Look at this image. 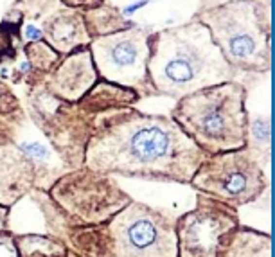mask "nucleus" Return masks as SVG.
Listing matches in <instances>:
<instances>
[{"label":"nucleus","mask_w":275,"mask_h":257,"mask_svg":"<svg viewBox=\"0 0 275 257\" xmlns=\"http://www.w3.org/2000/svg\"><path fill=\"white\" fill-rule=\"evenodd\" d=\"M67 227L101 225L133 200L111 174L76 168L54 180L47 189Z\"/></svg>","instance_id":"423d86ee"},{"label":"nucleus","mask_w":275,"mask_h":257,"mask_svg":"<svg viewBox=\"0 0 275 257\" xmlns=\"http://www.w3.org/2000/svg\"><path fill=\"white\" fill-rule=\"evenodd\" d=\"M238 225V209L196 192L193 209L175 220L176 257H218L223 238Z\"/></svg>","instance_id":"1a4fd4ad"},{"label":"nucleus","mask_w":275,"mask_h":257,"mask_svg":"<svg viewBox=\"0 0 275 257\" xmlns=\"http://www.w3.org/2000/svg\"><path fill=\"white\" fill-rule=\"evenodd\" d=\"M254 2H230L205 15L207 27L232 70H270V15Z\"/></svg>","instance_id":"39448f33"},{"label":"nucleus","mask_w":275,"mask_h":257,"mask_svg":"<svg viewBox=\"0 0 275 257\" xmlns=\"http://www.w3.org/2000/svg\"><path fill=\"white\" fill-rule=\"evenodd\" d=\"M147 43V74L158 94L180 99L236 76L203 25L162 31Z\"/></svg>","instance_id":"7ed1b4c3"},{"label":"nucleus","mask_w":275,"mask_h":257,"mask_svg":"<svg viewBox=\"0 0 275 257\" xmlns=\"http://www.w3.org/2000/svg\"><path fill=\"white\" fill-rule=\"evenodd\" d=\"M203 156L171 117L119 110L95 120L83 166L111 176L189 184Z\"/></svg>","instance_id":"f257e3e1"},{"label":"nucleus","mask_w":275,"mask_h":257,"mask_svg":"<svg viewBox=\"0 0 275 257\" xmlns=\"http://www.w3.org/2000/svg\"><path fill=\"white\" fill-rule=\"evenodd\" d=\"M149 2V0H141V2H135V4H131L129 7H124V15H131L133 11H137V9H141V7H144Z\"/></svg>","instance_id":"f3484780"},{"label":"nucleus","mask_w":275,"mask_h":257,"mask_svg":"<svg viewBox=\"0 0 275 257\" xmlns=\"http://www.w3.org/2000/svg\"><path fill=\"white\" fill-rule=\"evenodd\" d=\"M35 160L13 144H0V205L13 207L35 187H40Z\"/></svg>","instance_id":"9d476101"},{"label":"nucleus","mask_w":275,"mask_h":257,"mask_svg":"<svg viewBox=\"0 0 275 257\" xmlns=\"http://www.w3.org/2000/svg\"><path fill=\"white\" fill-rule=\"evenodd\" d=\"M77 2H81V0H77Z\"/></svg>","instance_id":"a211bd4d"},{"label":"nucleus","mask_w":275,"mask_h":257,"mask_svg":"<svg viewBox=\"0 0 275 257\" xmlns=\"http://www.w3.org/2000/svg\"><path fill=\"white\" fill-rule=\"evenodd\" d=\"M218 257H272V236L238 225L223 238Z\"/></svg>","instance_id":"f8f14e48"},{"label":"nucleus","mask_w":275,"mask_h":257,"mask_svg":"<svg viewBox=\"0 0 275 257\" xmlns=\"http://www.w3.org/2000/svg\"><path fill=\"white\" fill-rule=\"evenodd\" d=\"M95 81L97 72L92 61V54L83 51L65 60L63 65L51 76L49 88L63 101L74 103L83 99L88 90H92Z\"/></svg>","instance_id":"9b49d317"},{"label":"nucleus","mask_w":275,"mask_h":257,"mask_svg":"<svg viewBox=\"0 0 275 257\" xmlns=\"http://www.w3.org/2000/svg\"><path fill=\"white\" fill-rule=\"evenodd\" d=\"M266 169L252 150H243L205 155L194 171L189 186L196 192L216 198L234 209L256 202L268 189Z\"/></svg>","instance_id":"0eeeda50"},{"label":"nucleus","mask_w":275,"mask_h":257,"mask_svg":"<svg viewBox=\"0 0 275 257\" xmlns=\"http://www.w3.org/2000/svg\"><path fill=\"white\" fill-rule=\"evenodd\" d=\"M18 257H71L63 241L43 234H18L15 236Z\"/></svg>","instance_id":"ddd939ff"},{"label":"nucleus","mask_w":275,"mask_h":257,"mask_svg":"<svg viewBox=\"0 0 275 257\" xmlns=\"http://www.w3.org/2000/svg\"><path fill=\"white\" fill-rule=\"evenodd\" d=\"M0 257H18V246L15 234H0Z\"/></svg>","instance_id":"4468645a"},{"label":"nucleus","mask_w":275,"mask_h":257,"mask_svg":"<svg viewBox=\"0 0 275 257\" xmlns=\"http://www.w3.org/2000/svg\"><path fill=\"white\" fill-rule=\"evenodd\" d=\"M175 220L131 200L106 223L67 227L61 241L76 257H176Z\"/></svg>","instance_id":"f03ea898"},{"label":"nucleus","mask_w":275,"mask_h":257,"mask_svg":"<svg viewBox=\"0 0 275 257\" xmlns=\"http://www.w3.org/2000/svg\"><path fill=\"white\" fill-rule=\"evenodd\" d=\"M11 207L0 205V234H6L11 230Z\"/></svg>","instance_id":"2eb2a0df"},{"label":"nucleus","mask_w":275,"mask_h":257,"mask_svg":"<svg viewBox=\"0 0 275 257\" xmlns=\"http://www.w3.org/2000/svg\"><path fill=\"white\" fill-rule=\"evenodd\" d=\"M149 43L141 31H124L92 43L95 72L106 83L133 90L137 96L155 92L147 74Z\"/></svg>","instance_id":"6e6552de"},{"label":"nucleus","mask_w":275,"mask_h":257,"mask_svg":"<svg viewBox=\"0 0 275 257\" xmlns=\"http://www.w3.org/2000/svg\"><path fill=\"white\" fill-rule=\"evenodd\" d=\"M25 36L31 38V40H35V42H38V40L41 38V31L36 29V27H33V25H29V27L25 29Z\"/></svg>","instance_id":"dca6fc26"},{"label":"nucleus","mask_w":275,"mask_h":257,"mask_svg":"<svg viewBox=\"0 0 275 257\" xmlns=\"http://www.w3.org/2000/svg\"><path fill=\"white\" fill-rule=\"evenodd\" d=\"M171 119L203 155L243 150L248 144L246 90L234 79L180 97Z\"/></svg>","instance_id":"20e7f679"}]
</instances>
